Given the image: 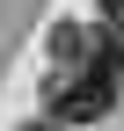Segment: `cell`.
I'll return each instance as SVG.
<instances>
[{
  "label": "cell",
  "mask_w": 124,
  "mask_h": 131,
  "mask_svg": "<svg viewBox=\"0 0 124 131\" xmlns=\"http://www.w3.org/2000/svg\"><path fill=\"white\" fill-rule=\"evenodd\" d=\"M15 131H73V124H58V117H22Z\"/></svg>",
  "instance_id": "7a4b0ae2"
},
{
  "label": "cell",
  "mask_w": 124,
  "mask_h": 131,
  "mask_svg": "<svg viewBox=\"0 0 124 131\" xmlns=\"http://www.w3.org/2000/svg\"><path fill=\"white\" fill-rule=\"evenodd\" d=\"M102 15H110V29L124 37V0H102Z\"/></svg>",
  "instance_id": "3957f363"
},
{
  "label": "cell",
  "mask_w": 124,
  "mask_h": 131,
  "mask_svg": "<svg viewBox=\"0 0 124 131\" xmlns=\"http://www.w3.org/2000/svg\"><path fill=\"white\" fill-rule=\"evenodd\" d=\"M124 95V37L95 22H58L51 29V73L44 102L58 124H102Z\"/></svg>",
  "instance_id": "6da1fadb"
}]
</instances>
